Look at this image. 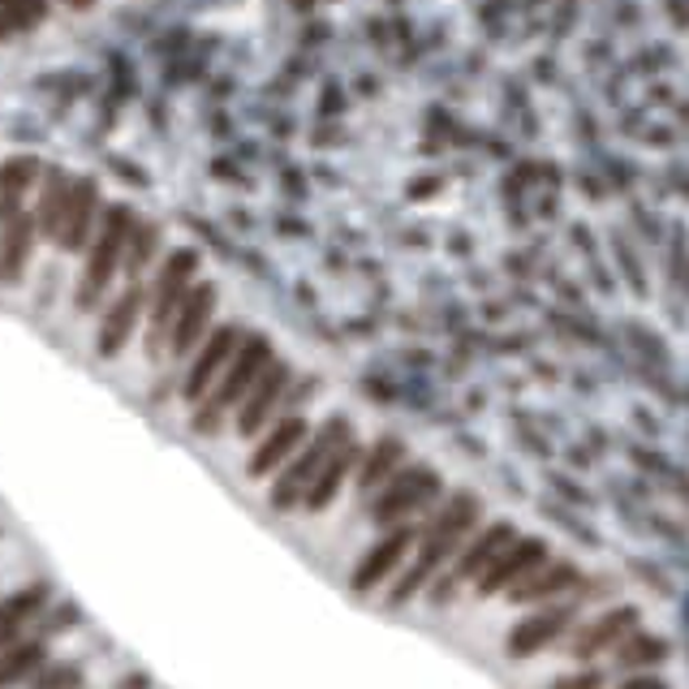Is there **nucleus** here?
<instances>
[{"mask_svg": "<svg viewBox=\"0 0 689 689\" xmlns=\"http://www.w3.org/2000/svg\"><path fill=\"white\" fill-rule=\"evenodd\" d=\"M474 522H479V500L457 492L444 509H440V513H435V522L423 530V539H419V557H414V564L401 573V582L393 587V603H405L410 594L423 591L431 578H435V569H440V564L465 543V534L474 530Z\"/></svg>", "mask_w": 689, "mask_h": 689, "instance_id": "f257e3e1", "label": "nucleus"}, {"mask_svg": "<svg viewBox=\"0 0 689 689\" xmlns=\"http://www.w3.org/2000/svg\"><path fill=\"white\" fill-rule=\"evenodd\" d=\"M267 362H272V345H267L263 336H246V341L237 345V354L229 358V366H225V375H220V384H216L211 401L195 414V431H203V435L220 431L225 414H229L233 405L246 401V393L255 388V380L267 371Z\"/></svg>", "mask_w": 689, "mask_h": 689, "instance_id": "f03ea898", "label": "nucleus"}, {"mask_svg": "<svg viewBox=\"0 0 689 689\" xmlns=\"http://www.w3.org/2000/svg\"><path fill=\"white\" fill-rule=\"evenodd\" d=\"M130 233H134L130 207H112L104 216V229H99L96 246L87 255V267H82V280H78V311H91L99 297H104L112 272H117V263H121L126 246H130Z\"/></svg>", "mask_w": 689, "mask_h": 689, "instance_id": "7ed1b4c3", "label": "nucleus"}, {"mask_svg": "<svg viewBox=\"0 0 689 689\" xmlns=\"http://www.w3.org/2000/svg\"><path fill=\"white\" fill-rule=\"evenodd\" d=\"M345 440H350V419H328L319 435H311V444L302 449V457L276 479V488H272V504H276L280 513L297 509V504L306 500V488L315 483V474L324 470V461H328Z\"/></svg>", "mask_w": 689, "mask_h": 689, "instance_id": "20e7f679", "label": "nucleus"}, {"mask_svg": "<svg viewBox=\"0 0 689 689\" xmlns=\"http://www.w3.org/2000/svg\"><path fill=\"white\" fill-rule=\"evenodd\" d=\"M198 272L195 250H173L165 263V272L156 276V294H151V332H147V354L156 358L165 345V332L173 328L181 302L190 294V276Z\"/></svg>", "mask_w": 689, "mask_h": 689, "instance_id": "39448f33", "label": "nucleus"}, {"mask_svg": "<svg viewBox=\"0 0 689 689\" xmlns=\"http://www.w3.org/2000/svg\"><path fill=\"white\" fill-rule=\"evenodd\" d=\"M513 539H518V534H513V525L509 522H495V525H488V530H479V534L465 543V552L457 557V564L431 587V599H435V603H449V599L457 594L461 582H474V578H479V573H483V569H488V564H492Z\"/></svg>", "mask_w": 689, "mask_h": 689, "instance_id": "423d86ee", "label": "nucleus"}, {"mask_svg": "<svg viewBox=\"0 0 689 689\" xmlns=\"http://www.w3.org/2000/svg\"><path fill=\"white\" fill-rule=\"evenodd\" d=\"M440 495V474L427 470V465H410V470H396V479L384 488L380 504L371 509L375 525H393L401 518H410L414 509H423Z\"/></svg>", "mask_w": 689, "mask_h": 689, "instance_id": "0eeeda50", "label": "nucleus"}, {"mask_svg": "<svg viewBox=\"0 0 689 689\" xmlns=\"http://www.w3.org/2000/svg\"><path fill=\"white\" fill-rule=\"evenodd\" d=\"M543 560H548V543H543V539H513V543L474 578V587H479V594L513 591L525 573H534Z\"/></svg>", "mask_w": 689, "mask_h": 689, "instance_id": "6e6552de", "label": "nucleus"}, {"mask_svg": "<svg viewBox=\"0 0 689 689\" xmlns=\"http://www.w3.org/2000/svg\"><path fill=\"white\" fill-rule=\"evenodd\" d=\"M573 621H578V603H573V599H560V603H552V608H543V612H534V617H525V621L513 624L504 651H509L513 659L539 656V651L552 647Z\"/></svg>", "mask_w": 689, "mask_h": 689, "instance_id": "1a4fd4ad", "label": "nucleus"}, {"mask_svg": "<svg viewBox=\"0 0 689 689\" xmlns=\"http://www.w3.org/2000/svg\"><path fill=\"white\" fill-rule=\"evenodd\" d=\"M414 539H419V530H414V525H396V530H388V534H384V539H380V543H375V548L358 560V569H354V582H350V587H354L358 594L375 591L384 578H393L396 573V564L405 560V552H410V543H414Z\"/></svg>", "mask_w": 689, "mask_h": 689, "instance_id": "9d476101", "label": "nucleus"}, {"mask_svg": "<svg viewBox=\"0 0 689 689\" xmlns=\"http://www.w3.org/2000/svg\"><path fill=\"white\" fill-rule=\"evenodd\" d=\"M285 384H289V366H285V362H267V371L255 380V388L242 401V414H237V431H242V435H259L263 423H267V419L276 414V405L285 401Z\"/></svg>", "mask_w": 689, "mask_h": 689, "instance_id": "9b49d317", "label": "nucleus"}, {"mask_svg": "<svg viewBox=\"0 0 689 689\" xmlns=\"http://www.w3.org/2000/svg\"><path fill=\"white\" fill-rule=\"evenodd\" d=\"M629 629H638V608H608V612H599L591 624H582L578 633H573V647H569V656L573 659H594L603 656V651H612L617 642H621Z\"/></svg>", "mask_w": 689, "mask_h": 689, "instance_id": "f8f14e48", "label": "nucleus"}, {"mask_svg": "<svg viewBox=\"0 0 689 689\" xmlns=\"http://www.w3.org/2000/svg\"><path fill=\"white\" fill-rule=\"evenodd\" d=\"M237 345H242V328H233V324L229 328H216L207 336V345L198 350L195 366L186 371V396H190V401H198V396L211 388V380L229 366V358L237 354Z\"/></svg>", "mask_w": 689, "mask_h": 689, "instance_id": "ddd939ff", "label": "nucleus"}, {"mask_svg": "<svg viewBox=\"0 0 689 689\" xmlns=\"http://www.w3.org/2000/svg\"><path fill=\"white\" fill-rule=\"evenodd\" d=\"M211 311H216V285H198L195 294H186L177 319H173V354L186 358L203 341V332L211 324Z\"/></svg>", "mask_w": 689, "mask_h": 689, "instance_id": "4468645a", "label": "nucleus"}, {"mask_svg": "<svg viewBox=\"0 0 689 689\" xmlns=\"http://www.w3.org/2000/svg\"><path fill=\"white\" fill-rule=\"evenodd\" d=\"M578 569L569 560H543L534 573H525L513 591H504L513 603H539V599H557V594L573 591L578 587Z\"/></svg>", "mask_w": 689, "mask_h": 689, "instance_id": "2eb2a0df", "label": "nucleus"}, {"mask_svg": "<svg viewBox=\"0 0 689 689\" xmlns=\"http://www.w3.org/2000/svg\"><path fill=\"white\" fill-rule=\"evenodd\" d=\"M142 285H130L126 294L112 302V311L104 315V328H99V354L104 358H117L121 350H126V341H130L134 324H138V315H142Z\"/></svg>", "mask_w": 689, "mask_h": 689, "instance_id": "dca6fc26", "label": "nucleus"}, {"mask_svg": "<svg viewBox=\"0 0 689 689\" xmlns=\"http://www.w3.org/2000/svg\"><path fill=\"white\" fill-rule=\"evenodd\" d=\"M306 435H311V423H306V419H297V414H289V419H285V423H276L272 435H267L259 449L250 453L246 474H250V479H263L267 470H276L280 461L289 457L297 444H306Z\"/></svg>", "mask_w": 689, "mask_h": 689, "instance_id": "f3484780", "label": "nucleus"}, {"mask_svg": "<svg viewBox=\"0 0 689 689\" xmlns=\"http://www.w3.org/2000/svg\"><path fill=\"white\" fill-rule=\"evenodd\" d=\"M31 242H35V216L31 211H18L13 220L0 225V285H13L27 259H31Z\"/></svg>", "mask_w": 689, "mask_h": 689, "instance_id": "a211bd4d", "label": "nucleus"}, {"mask_svg": "<svg viewBox=\"0 0 689 689\" xmlns=\"http://www.w3.org/2000/svg\"><path fill=\"white\" fill-rule=\"evenodd\" d=\"M96 211H99V186L96 181H78L69 186V203H66V216H61V233L57 242L66 250H78L87 242V233L96 225Z\"/></svg>", "mask_w": 689, "mask_h": 689, "instance_id": "6ab92c4d", "label": "nucleus"}, {"mask_svg": "<svg viewBox=\"0 0 689 689\" xmlns=\"http://www.w3.org/2000/svg\"><path fill=\"white\" fill-rule=\"evenodd\" d=\"M354 461H358V444H354V440H345V444H341V449L324 461V470H319V474H315V483L306 488V500H302V504H306L311 513L328 509L332 500H336V492H341V483H345V474L354 470Z\"/></svg>", "mask_w": 689, "mask_h": 689, "instance_id": "aec40b11", "label": "nucleus"}, {"mask_svg": "<svg viewBox=\"0 0 689 689\" xmlns=\"http://www.w3.org/2000/svg\"><path fill=\"white\" fill-rule=\"evenodd\" d=\"M48 603V587L43 582H35V587H27V591H18L4 608H0V656L18 642V633H22V624L31 621V617H39V608Z\"/></svg>", "mask_w": 689, "mask_h": 689, "instance_id": "412c9836", "label": "nucleus"}, {"mask_svg": "<svg viewBox=\"0 0 689 689\" xmlns=\"http://www.w3.org/2000/svg\"><path fill=\"white\" fill-rule=\"evenodd\" d=\"M612 659H617V668H629V672H638V668H656V663L668 659V642L656 638V633L629 629L621 642L612 647Z\"/></svg>", "mask_w": 689, "mask_h": 689, "instance_id": "4be33fe9", "label": "nucleus"}, {"mask_svg": "<svg viewBox=\"0 0 689 689\" xmlns=\"http://www.w3.org/2000/svg\"><path fill=\"white\" fill-rule=\"evenodd\" d=\"M35 173H39V165H35L31 156H13L9 165L0 168V225L22 211V195H27Z\"/></svg>", "mask_w": 689, "mask_h": 689, "instance_id": "5701e85b", "label": "nucleus"}, {"mask_svg": "<svg viewBox=\"0 0 689 689\" xmlns=\"http://www.w3.org/2000/svg\"><path fill=\"white\" fill-rule=\"evenodd\" d=\"M43 656H48V642H39V638H31V642H13V647L0 656V689H13L18 681L35 677Z\"/></svg>", "mask_w": 689, "mask_h": 689, "instance_id": "b1692460", "label": "nucleus"}, {"mask_svg": "<svg viewBox=\"0 0 689 689\" xmlns=\"http://www.w3.org/2000/svg\"><path fill=\"white\" fill-rule=\"evenodd\" d=\"M69 203V177L61 168L48 173V186H43V198H39V211H35V229L43 237H57L61 233V216H66Z\"/></svg>", "mask_w": 689, "mask_h": 689, "instance_id": "393cba45", "label": "nucleus"}, {"mask_svg": "<svg viewBox=\"0 0 689 689\" xmlns=\"http://www.w3.org/2000/svg\"><path fill=\"white\" fill-rule=\"evenodd\" d=\"M401 457H405V444L401 440H380L371 453H366V461H362V470H358V488L362 492H371V488H380L384 479H393L396 474V465H401Z\"/></svg>", "mask_w": 689, "mask_h": 689, "instance_id": "a878e982", "label": "nucleus"}, {"mask_svg": "<svg viewBox=\"0 0 689 689\" xmlns=\"http://www.w3.org/2000/svg\"><path fill=\"white\" fill-rule=\"evenodd\" d=\"M43 13H48L43 0H0V18H4V27H35Z\"/></svg>", "mask_w": 689, "mask_h": 689, "instance_id": "bb28decb", "label": "nucleus"}, {"mask_svg": "<svg viewBox=\"0 0 689 689\" xmlns=\"http://www.w3.org/2000/svg\"><path fill=\"white\" fill-rule=\"evenodd\" d=\"M78 663H66V668H52V672H43L39 681H35V689H78Z\"/></svg>", "mask_w": 689, "mask_h": 689, "instance_id": "cd10ccee", "label": "nucleus"}, {"mask_svg": "<svg viewBox=\"0 0 689 689\" xmlns=\"http://www.w3.org/2000/svg\"><path fill=\"white\" fill-rule=\"evenodd\" d=\"M552 689H603V672H573V677H560Z\"/></svg>", "mask_w": 689, "mask_h": 689, "instance_id": "c85d7f7f", "label": "nucleus"}, {"mask_svg": "<svg viewBox=\"0 0 689 689\" xmlns=\"http://www.w3.org/2000/svg\"><path fill=\"white\" fill-rule=\"evenodd\" d=\"M621 689H672L668 681H659V677H629Z\"/></svg>", "mask_w": 689, "mask_h": 689, "instance_id": "c756f323", "label": "nucleus"}, {"mask_svg": "<svg viewBox=\"0 0 689 689\" xmlns=\"http://www.w3.org/2000/svg\"><path fill=\"white\" fill-rule=\"evenodd\" d=\"M69 4H73V9H87V4H96V0H69Z\"/></svg>", "mask_w": 689, "mask_h": 689, "instance_id": "7c9ffc66", "label": "nucleus"}, {"mask_svg": "<svg viewBox=\"0 0 689 689\" xmlns=\"http://www.w3.org/2000/svg\"><path fill=\"white\" fill-rule=\"evenodd\" d=\"M4 31H9V27H4V18H0V35H4Z\"/></svg>", "mask_w": 689, "mask_h": 689, "instance_id": "2f4dec72", "label": "nucleus"}]
</instances>
